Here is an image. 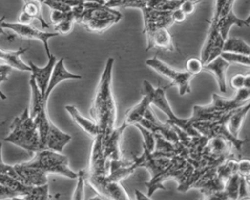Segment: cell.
<instances>
[{
    "mask_svg": "<svg viewBox=\"0 0 250 200\" xmlns=\"http://www.w3.org/2000/svg\"><path fill=\"white\" fill-rule=\"evenodd\" d=\"M141 93H142V96H146L149 99L150 104L155 105L159 110H161L168 117L167 123H169L170 125L176 126L177 128L184 130L185 133H187L191 137L200 136L197 130L194 128L193 123L190 118H178L173 113L167 100L165 90L162 88H154L149 81L144 80L142 83V92H141Z\"/></svg>",
    "mask_w": 250,
    "mask_h": 200,
    "instance_id": "cell-3",
    "label": "cell"
},
{
    "mask_svg": "<svg viewBox=\"0 0 250 200\" xmlns=\"http://www.w3.org/2000/svg\"><path fill=\"white\" fill-rule=\"evenodd\" d=\"M75 23L76 22L73 16V13L71 11V13H70L69 16L64 21H62L61 23H59V24L54 25V29H56V33L59 35H68L71 33Z\"/></svg>",
    "mask_w": 250,
    "mask_h": 200,
    "instance_id": "cell-33",
    "label": "cell"
},
{
    "mask_svg": "<svg viewBox=\"0 0 250 200\" xmlns=\"http://www.w3.org/2000/svg\"><path fill=\"white\" fill-rule=\"evenodd\" d=\"M25 200H50L48 184L33 187L28 194L23 196Z\"/></svg>",
    "mask_w": 250,
    "mask_h": 200,
    "instance_id": "cell-32",
    "label": "cell"
},
{
    "mask_svg": "<svg viewBox=\"0 0 250 200\" xmlns=\"http://www.w3.org/2000/svg\"><path fill=\"white\" fill-rule=\"evenodd\" d=\"M77 183L73 192L72 200H84V184H85V172L81 170L77 173Z\"/></svg>",
    "mask_w": 250,
    "mask_h": 200,
    "instance_id": "cell-34",
    "label": "cell"
},
{
    "mask_svg": "<svg viewBox=\"0 0 250 200\" xmlns=\"http://www.w3.org/2000/svg\"><path fill=\"white\" fill-rule=\"evenodd\" d=\"M241 178L238 173L233 174L225 182L224 192L229 200H238L239 197V187H240Z\"/></svg>",
    "mask_w": 250,
    "mask_h": 200,
    "instance_id": "cell-30",
    "label": "cell"
},
{
    "mask_svg": "<svg viewBox=\"0 0 250 200\" xmlns=\"http://www.w3.org/2000/svg\"><path fill=\"white\" fill-rule=\"evenodd\" d=\"M12 200H25V199L23 198V197H20V196H18V197H14V198H12Z\"/></svg>",
    "mask_w": 250,
    "mask_h": 200,
    "instance_id": "cell-50",
    "label": "cell"
},
{
    "mask_svg": "<svg viewBox=\"0 0 250 200\" xmlns=\"http://www.w3.org/2000/svg\"><path fill=\"white\" fill-rule=\"evenodd\" d=\"M58 59L56 56H53L51 53V56L48 58V63L45 67H38L36 66L33 61H29V67H30V72H31V78H33L37 83L38 88L40 89L41 93L44 95L45 98V93L47 87H48V83L51 78L53 67L56 65Z\"/></svg>",
    "mask_w": 250,
    "mask_h": 200,
    "instance_id": "cell-17",
    "label": "cell"
},
{
    "mask_svg": "<svg viewBox=\"0 0 250 200\" xmlns=\"http://www.w3.org/2000/svg\"><path fill=\"white\" fill-rule=\"evenodd\" d=\"M135 197H136V200H152L151 197H149L148 195H145L144 193H142V192L139 190L135 191Z\"/></svg>",
    "mask_w": 250,
    "mask_h": 200,
    "instance_id": "cell-46",
    "label": "cell"
},
{
    "mask_svg": "<svg viewBox=\"0 0 250 200\" xmlns=\"http://www.w3.org/2000/svg\"><path fill=\"white\" fill-rule=\"evenodd\" d=\"M2 27L3 29H10L12 32H14L16 35L19 36L22 39H27V40H39L40 42L43 43L44 48L46 51L47 57L51 56V52L49 49V45H48V40L50 38L57 37L59 34H50V33H45L42 32V30L38 29L34 26H31V24H21V23H2Z\"/></svg>",
    "mask_w": 250,
    "mask_h": 200,
    "instance_id": "cell-11",
    "label": "cell"
},
{
    "mask_svg": "<svg viewBox=\"0 0 250 200\" xmlns=\"http://www.w3.org/2000/svg\"><path fill=\"white\" fill-rule=\"evenodd\" d=\"M231 112L225 114L224 116L217 121L213 122H197L194 123L193 126L197 130V132L203 136L210 139L213 137H221L226 141H229L234 149L238 151L243 150V146L246 143V140H241L240 138L233 137L229 132L228 127H226V120H228L229 114Z\"/></svg>",
    "mask_w": 250,
    "mask_h": 200,
    "instance_id": "cell-8",
    "label": "cell"
},
{
    "mask_svg": "<svg viewBox=\"0 0 250 200\" xmlns=\"http://www.w3.org/2000/svg\"><path fill=\"white\" fill-rule=\"evenodd\" d=\"M220 57L229 65L237 64V65H242L245 67L250 66L249 56L241 55V53H233V52H221Z\"/></svg>",
    "mask_w": 250,
    "mask_h": 200,
    "instance_id": "cell-31",
    "label": "cell"
},
{
    "mask_svg": "<svg viewBox=\"0 0 250 200\" xmlns=\"http://www.w3.org/2000/svg\"><path fill=\"white\" fill-rule=\"evenodd\" d=\"M138 124L148 129L153 135H158V136L163 137L164 139L167 140L168 142H170L172 144L179 143L178 135L176 133L174 126L170 125L167 122L166 123L161 122L158 118H156V116L150 107L146 111V113L144 115V118L141 120Z\"/></svg>",
    "mask_w": 250,
    "mask_h": 200,
    "instance_id": "cell-10",
    "label": "cell"
},
{
    "mask_svg": "<svg viewBox=\"0 0 250 200\" xmlns=\"http://www.w3.org/2000/svg\"><path fill=\"white\" fill-rule=\"evenodd\" d=\"M85 182L97 194L109 200H131L127 192L122 187L121 182L111 180L106 175H90L85 173Z\"/></svg>",
    "mask_w": 250,
    "mask_h": 200,
    "instance_id": "cell-9",
    "label": "cell"
},
{
    "mask_svg": "<svg viewBox=\"0 0 250 200\" xmlns=\"http://www.w3.org/2000/svg\"><path fill=\"white\" fill-rule=\"evenodd\" d=\"M141 11H142L144 19L143 33L145 34L146 38L149 37L152 33H154L156 29L168 28L172 24H174L171 17L172 12L154 11L147 6L142 7Z\"/></svg>",
    "mask_w": 250,
    "mask_h": 200,
    "instance_id": "cell-12",
    "label": "cell"
},
{
    "mask_svg": "<svg viewBox=\"0 0 250 200\" xmlns=\"http://www.w3.org/2000/svg\"><path fill=\"white\" fill-rule=\"evenodd\" d=\"M29 166L40 169L45 174H60L70 180H76L77 173L69 168L68 157L53 150H41L35 153L34 159L26 161Z\"/></svg>",
    "mask_w": 250,
    "mask_h": 200,
    "instance_id": "cell-6",
    "label": "cell"
},
{
    "mask_svg": "<svg viewBox=\"0 0 250 200\" xmlns=\"http://www.w3.org/2000/svg\"><path fill=\"white\" fill-rule=\"evenodd\" d=\"M42 2L47 6H49L50 9H52V11H59L62 13L72 11L71 7H70L64 0H42Z\"/></svg>",
    "mask_w": 250,
    "mask_h": 200,
    "instance_id": "cell-37",
    "label": "cell"
},
{
    "mask_svg": "<svg viewBox=\"0 0 250 200\" xmlns=\"http://www.w3.org/2000/svg\"><path fill=\"white\" fill-rule=\"evenodd\" d=\"M238 200H250V198L246 197V198H241V199H238Z\"/></svg>",
    "mask_w": 250,
    "mask_h": 200,
    "instance_id": "cell-51",
    "label": "cell"
},
{
    "mask_svg": "<svg viewBox=\"0 0 250 200\" xmlns=\"http://www.w3.org/2000/svg\"><path fill=\"white\" fill-rule=\"evenodd\" d=\"M82 79H83L82 75L69 72L65 67V59L61 58L59 60H57L56 65L53 67L51 78L45 93V100L46 101H48V98L51 94V92L56 89L59 86V83H61L62 81L67 80H82Z\"/></svg>",
    "mask_w": 250,
    "mask_h": 200,
    "instance_id": "cell-18",
    "label": "cell"
},
{
    "mask_svg": "<svg viewBox=\"0 0 250 200\" xmlns=\"http://www.w3.org/2000/svg\"><path fill=\"white\" fill-rule=\"evenodd\" d=\"M65 109L76 124L80 126L83 132H85V134H88L90 137H92L93 139L101 134L100 126L97 124V123L94 122L93 120L83 117L74 105H66Z\"/></svg>",
    "mask_w": 250,
    "mask_h": 200,
    "instance_id": "cell-22",
    "label": "cell"
},
{
    "mask_svg": "<svg viewBox=\"0 0 250 200\" xmlns=\"http://www.w3.org/2000/svg\"><path fill=\"white\" fill-rule=\"evenodd\" d=\"M210 23H213V24H216L218 26L220 35L222 36L224 40H226L229 38V30L233 25H237L240 27H242V26L248 27L249 26V18H247L246 20L240 19L236 16V15H234L233 10H232L228 15L223 16L222 18L218 19L217 21H210Z\"/></svg>",
    "mask_w": 250,
    "mask_h": 200,
    "instance_id": "cell-25",
    "label": "cell"
},
{
    "mask_svg": "<svg viewBox=\"0 0 250 200\" xmlns=\"http://www.w3.org/2000/svg\"><path fill=\"white\" fill-rule=\"evenodd\" d=\"M171 17H172V20H173V23H182L186 20L187 15L181 9H177L172 12Z\"/></svg>",
    "mask_w": 250,
    "mask_h": 200,
    "instance_id": "cell-44",
    "label": "cell"
},
{
    "mask_svg": "<svg viewBox=\"0 0 250 200\" xmlns=\"http://www.w3.org/2000/svg\"><path fill=\"white\" fill-rule=\"evenodd\" d=\"M121 18L122 15L120 12L96 3L93 9L84 7L78 24H82L89 32L101 34L117 24Z\"/></svg>",
    "mask_w": 250,
    "mask_h": 200,
    "instance_id": "cell-5",
    "label": "cell"
},
{
    "mask_svg": "<svg viewBox=\"0 0 250 200\" xmlns=\"http://www.w3.org/2000/svg\"><path fill=\"white\" fill-rule=\"evenodd\" d=\"M18 196H20V195L18 193H16L15 191L0 184V200L12 199L14 197H18Z\"/></svg>",
    "mask_w": 250,
    "mask_h": 200,
    "instance_id": "cell-43",
    "label": "cell"
},
{
    "mask_svg": "<svg viewBox=\"0 0 250 200\" xmlns=\"http://www.w3.org/2000/svg\"><path fill=\"white\" fill-rule=\"evenodd\" d=\"M183 1L179 0H148L147 7L160 12H173L179 9Z\"/></svg>",
    "mask_w": 250,
    "mask_h": 200,
    "instance_id": "cell-29",
    "label": "cell"
},
{
    "mask_svg": "<svg viewBox=\"0 0 250 200\" xmlns=\"http://www.w3.org/2000/svg\"><path fill=\"white\" fill-rule=\"evenodd\" d=\"M147 46L146 50H150L152 48H158L162 50H166L173 52L175 51V46L173 43V39L170 35L168 28H159L154 33H152L149 37L146 38Z\"/></svg>",
    "mask_w": 250,
    "mask_h": 200,
    "instance_id": "cell-20",
    "label": "cell"
},
{
    "mask_svg": "<svg viewBox=\"0 0 250 200\" xmlns=\"http://www.w3.org/2000/svg\"><path fill=\"white\" fill-rule=\"evenodd\" d=\"M238 174L242 179H244L247 183H249L250 161L247 159H242L238 160Z\"/></svg>",
    "mask_w": 250,
    "mask_h": 200,
    "instance_id": "cell-40",
    "label": "cell"
},
{
    "mask_svg": "<svg viewBox=\"0 0 250 200\" xmlns=\"http://www.w3.org/2000/svg\"><path fill=\"white\" fill-rule=\"evenodd\" d=\"M10 128L11 133L4 138L5 142L18 146L34 155L41 151L38 128L34 119L30 117L29 109H26L20 116L16 117Z\"/></svg>",
    "mask_w": 250,
    "mask_h": 200,
    "instance_id": "cell-2",
    "label": "cell"
},
{
    "mask_svg": "<svg viewBox=\"0 0 250 200\" xmlns=\"http://www.w3.org/2000/svg\"><path fill=\"white\" fill-rule=\"evenodd\" d=\"M0 174L10 175V176H13V178H15V179L21 180V179L19 178V175L17 174V172L15 171L14 167L3 163V160H2V142H0Z\"/></svg>",
    "mask_w": 250,
    "mask_h": 200,
    "instance_id": "cell-39",
    "label": "cell"
},
{
    "mask_svg": "<svg viewBox=\"0 0 250 200\" xmlns=\"http://www.w3.org/2000/svg\"><path fill=\"white\" fill-rule=\"evenodd\" d=\"M224 42L225 40L220 35L218 26L216 24H213V23H210L208 37L201 51L200 60L202 61L203 65L209 63L210 60H213L214 59L221 55Z\"/></svg>",
    "mask_w": 250,
    "mask_h": 200,
    "instance_id": "cell-13",
    "label": "cell"
},
{
    "mask_svg": "<svg viewBox=\"0 0 250 200\" xmlns=\"http://www.w3.org/2000/svg\"><path fill=\"white\" fill-rule=\"evenodd\" d=\"M222 52H233L249 56L250 47L244 40L240 39V38H228L223 44Z\"/></svg>",
    "mask_w": 250,
    "mask_h": 200,
    "instance_id": "cell-28",
    "label": "cell"
},
{
    "mask_svg": "<svg viewBox=\"0 0 250 200\" xmlns=\"http://www.w3.org/2000/svg\"><path fill=\"white\" fill-rule=\"evenodd\" d=\"M229 66L230 65L226 63L220 56L210 60L209 63L203 65V71H208L215 75L219 90L222 93H225L226 90H228V87H226V71H228Z\"/></svg>",
    "mask_w": 250,
    "mask_h": 200,
    "instance_id": "cell-21",
    "label": "cell"
},
{
    "mask_svg": "<svg viewBox=\"0 0 250 200\" xmlns=\"http://www.w3.org/2000/svg\"><path fill=\"white\" fill-rule=\"evenodd\" d=\"M11 70H12L11 67L0 64V83L7 80V76H9Z\"/></svg>",
    "mask_w": 250,
    "mask_h": 200,
    "instance_id": "cell-45",
    "label": "cell"
},
{
    "mask_svg": "<svg viewBox=\"0 0 250 200\" xmlns=\"http://www.w3.org/2000/svg\"><path fill=\"white\" fill-rule=\"evenodd\" d=\"M150 105L151 104L149 102V99L146 96H143L142 100H141L138 104H136L134 107H131V109H129L126 112V114H125L124 120L120 127L125 132V129L128 126L138 124V123H140V121L144 118V115L146 111L149 109Z\"/></svg>",
    "mask_w": 250,
    "mask_h": 200,
    "instance_id": "cell-23",
    "label": "cell"
},
{
    "mask_svg": "<svg viewBox=\"0 0 250 200\" xmlns=\"http://www.w3.org/2000/svg\"><path fill=\"white\" fill-rule=\"evenodd\" d=\"M193 170V166L190 163H188V160L185 158L181 156L172 157L170 164L165 170L160 175L155 176L154 179L145 182L148 190V196L151 197L156 190H166L164 182L170 180H175L178 182V187L183 186L192 175Z\"/></svg>",
    "mask_w": 250,
    "mask_h": 200,
    "instance_id": "cell-4",
    "label": "cell"
},
{
    "mask_svg": "<svg viewBox=\"0 0 250 200\" xmlns=\"http://www.w3.org/2000/svg\"><path fill=\"white\" fill-rule=\"evenodd\" d=\"M114 63L115 60L113 58L107 59L104 70L95 91L90 111L93 121L100 126L104 139L116 127L117 105L112 89Z\"/></svg>",
    "mask_w": 250,
    "mask_h": 200,
    "instance_id": "cell-1",
    "label": "cell"
},
{
    "mask_svg": "<svg viewBox=\"0 0 250 200\" xmlns=\"http://www.w3.org/2000/svg\"><path fill=\"white\" fill-rule=\"evenodd\" d=\"M71 12H67V13H62V12H59V11H52L51 13V22L53 25H57L59 23H61L62 21H64Z\"/></svg>",
    "mask_w": 250,
    "mask_h": 200,
    "instance_id": "cell-42",
    "label": "cell"
},
{
    "mask_svg": "<svg viewBox=\"0 0 250 200\" xmlns=\"http://www.w3.org/2000/svg\"><path fill=\"white\" fill-rule=\"evenodd\" d=\"M143 148L144 151L142 153V156L135 158V160L137 161L139 167L146 168L148 172L150 173L151 179H154L155 176L160 175L169 166L171 158L154 157L152 153H150L144 147V146Z\"/></svg>",
    "mask_w": 250,
    "mask_h": 200,
    "instance_id": "cell-15",
    "label": "cell"
},
{
    "mask_svg": "<svg viewBox=\"0 0 250 200\" xmlns=\"http://www.w3.org/2000/svg\"><path fill=\"white\" fill-rule=\"evenodd\" d=\"M230 86L234 90L240 89H250V74H237L230 80Z\"/></svg>",
    "mask_w": 250,
    "mask_h": 200,
    "instance_id": "cell-36",
    "label": "cell"
},
{
    "mask_svg": "<svg viewBox=\"0 0 250 200\" xmlns=\"http://www.w3.org/2000/svg\"><path fill=\"white\" fill-rule=\"evenodd\" d=\"M199 2V0H186L183 1L179 9H181L187 16L188 15H191L195 11V6Z\"/></svg>",
    "mask_w": 250,
    "mask_h": 200,
    "instance_id": "cell-41",
    "label": "cell"
},
{
    "mask_svg": "<svg viewBox=\"0 0 250 200\" xmlns=\"http://www.w3.org/2000/svg\"><path fill=\"white\" fill-rule=\"evenodd\" d=\"M0 98H1L2 100H5V99H6V96L3 94V92H2L1 90H0Z\"/></svg>",
    "mask_w": 250,
    "mask_h": 200,
    "instance_id": "cell-49",
    "label": "cell"
},
{
    "mask_svg": "<svg viewBox=\"0 0 250 200\" xmlns=\"http://www.w3.org/2000/svg\"><path fill=\"white\" fill-rule=\"evenodd\" d=\"M4 20H5V16H2L1 18H0V35L5 34L4 29H3V27H2V23L4 22Z\"/></svg>",
    "mask_w": 250,
    "mask_h": 200,
    "instance_id": "cell-48",
    "label": "cell"
},
{
    "mask_svg": "<svg viewBox=\"0 0 250 200\" xmlns=\"http://www.w3.org/2000/svg\"><path fill=\"white\" fill-rule=\"evenodd\" d=\"M13 167L15 169V171L19 175L22 182H24L27 186L38 187L48 184L47 174L42 172L40 169L29 166L27 163L17 164Z\"/></svg>",
    "mask_w": 250,
    "mask_h": 200,
    "instance_id": "cell-16",
    "label": "cell"
},
{
    "mask_svg": "<svg viewBox=\"0 0 250 200\" xmlns=\"http://www.w3.org/2000/svg\"><path fill=\"white\" fill-rule=\"evenodd\" d=\"M186 69H187L186 71L188 73L195 76L203 71V64L202 61L198 59H189L186 64Z\"/></svg>",
    "mask_w": 250,
    "mask_h": 200,
    "instance_id": "cell-38",
    "label": "cell"
},
{
    "mask_svg": "<svg viewBox=\"0 0 250 200\" xmlns=\"http://www.w3.org/2000/svg\"><path fill=\"white\" fill-rule=\"evenodd\" d=\"M135 126L140 130L141 134H142V136L144 138L143 146L150 153H152L154 151V148H155V137H154V135L151 132H149L148 129L144 128L143 126H141L140 124H136Z\"/></svg>",
    "mask_w": 250,
    "mask_h": 200,
    "instance_id": "cell-35",
    "label": "cell"
},
{
    "mask_svg": "<svg viewBox=\"0 0 250 200\" xmlns=\"http://www.w3.org/2000/svg\"><path fill=\"white\" fill-rule=\"evenodd\" d=\"M249 107L250 104L248 102L245 105L239 107V109L232 111L229 114L228 120H226V127H228L229 132L233 137L239 138L240 130L242 128V125H243L244 120L246 119V116L249 112Z\"/></svg>",
    "mask_w": 250,
    "mask_h": 200,
    "instance_id": "cell-26",
    "label": "cell"
},
{
    "mask_svg": "<svg viewBox=\"0 0 250 200\" xmlns=\"http://www.w3.org/2000/svg\"><path fill=\"white\" fill-rule=\"evenodd\" d=\"M22 13L19 17V23L21 24H31L35 19L40 21L43 28H48L49 25L44 20L42 15V6L41 1L39 0H23Z\"/></svg>",
    "mask_w": 250,
    "mask_h": 200,
    "instance_id": "cell-19",
    "label": "cell"
},
{
    "mask_svg": "<svg viewBox=\"0 0 250 200\" xmlns=\"http://www.w3.org/2000/svg\"><path fill=\"white\" fill-rule=\"evenodd\" d=\"M0 184L15 191L16 193H18L21 197L28 194L30 190L33 189V187L27 186V184L22 182L21 180L6 174H0Z\"/></svg>",
    "mask_w": 250,
    "mask_h": 200,
    "instance_id": "cell-27",
    "label": "cell"
},
{
    "mask_svg": "<svg viewBox=\"0 0 250 200\" xmlns=\"http://www.w3.org/2000/svg\"><path fill=\"white\" fill-rule=\"evenodd\" d=\"M146 65L151 68L156 73L163 75L164 78L170 80L171 84L169 87H177L179 95L184 96L191 93V80L194 76L187 71H177L172 69L166 63H164L158 58H152L146 60Z\"/></svg>",
    "mask_w": 250,
    "mask_h": 200,
    "instance_id": "cell-7",
    "label": "cell"
},
{
    "mask_svg": "<svg viewBox=\"0 0 250 200\" xmlns=\"http://www.w3.org/2000/svg\"><path fill=\"white\" fill-rule=\"evenodd\" d=\"M28 49L29 48H20L15 51H5L0 49V64L9 66L12 69H17L19 71L30 72V67L21 60V56L24 55Z\"/></svg>",
    "mask_w": 250,
    "mask_h": 200,
    "instance_id": "cell-24",
    "label": "cell"
},
{
    "mask_svg": "<svg viewBox=\"0 0 250 200\" xmlns=\"http://www.w3.org/2000/svg\"><path fill=\"white\" fill-rule=\"evenodd\" d=\"M89 200H109V199H107V198H105V197L101 196V195H99V194H97V193H96V195H95V196L91 197Z\"/></svg>",
    "mask_w": 250,
    "mask_h": 200,
    "instance_id": "cell-47",
    "label": "cell"
},
{
    "mask_svg": "<svg viewBox=\"0 0 250 200\" xmlns=\"http://www.w3.org/2000/svg\"><path fill=\"white\" fill-rule=\"evenodd\" d=\"M108 173V161L106 160L104 152V136L98 135L94 138L93 146L91 149L89 173L90 175H106Z\"/></svg>",
    "mask_w": 250,
    "mask_h": 200,
    "instance_id": "cell-14",
    "label": "cell"
}]
</instances>
